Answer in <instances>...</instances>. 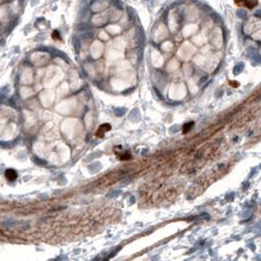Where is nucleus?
Returning <instances> with one entry per match:
<instances>
[{
  "label": "nucleus",
  "mask_w": 261,
  "mask_h": 261,
  "mask_svg": "<svg viewBox=\"0 0 261 261\" xmlns=\"http://www.w3.org/2000/svg\"><path fill=\"white\" fill-rule=\"evenodd\" d=\"M192 123H189V124H187L186 126H185V127H184V128H185L184 133H187V132L190 130L189 128H190V127H192Z\"/></svg>",
  "instance_id": "nucleus-4"
},
{
  "label": "nucleus",
  "mask_w": 261,
  "mask_h": 261,
  "mask_svg": "<svg viewBox=\"0 0 261 261\" xmlns=\"http://www.w3.org/2000/svg\"><path fill=\"white\" fill-rule=\"evenodd\" d=\"M5 176H6L8 181H10V182L15 181V180L17 179V173L12 169L7 170L6 172H5Z\"/></svg>",
  "instance_id": "nucleus-1"
},
{
  "label": "nucleus",
  "mask_w": 261,
  "mask_h": 261,
  "mask_svg": "<svg viewBox=\"0 0 261 261\" xmlns=\"http://www.w3.org/2000/svg\"><path fill=\"white\" fill-rule=\"evenodd\" d=\"M77 29L79 30H85L86 29H88V25H86L85 23H81L77 26Z\"/></svg>",
  "instance_id": "nucleus-3"
},
{
  "label": "nucleus",
  "mask_w": 261,
  "mask_h": 261,
  "mask_svg": "<svg viewBox=\"0 0 261 261\" xmlns=\"http://www.w3.org/2000/svg\"><path fill=\"white\" fill-rule=\"evenodd\" d=\"M237 14H238V16L240 17V18H246V17H248V13H246V11L242 10V9L238 10L237 12Z\"/></svg>",
  "instance_id": "nucleus-2"
}]
</instances>
